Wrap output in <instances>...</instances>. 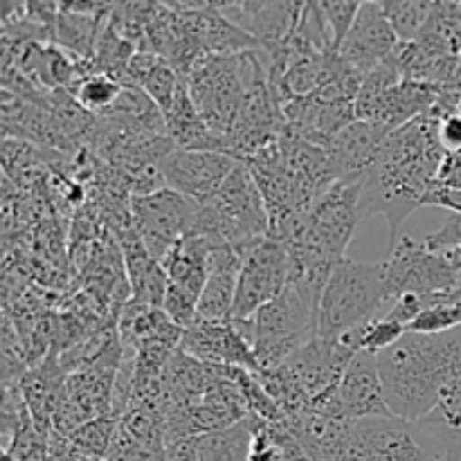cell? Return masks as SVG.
I'll list each match as a JSON object with an SVG mask.
<instances>
[{
    "label": "cell",
    "instance_id": "1",
    "mask_svg": "<svg viewBox=\"0 0 461 461\" xmlns=\"http://www.w3.org/2000/svg\"><path fill=\"white\" fill-rule=\"evenodd\" d=\"M439 117L423 115L387 135L376 160L360 180V219L383 214L390 225V250L399 228L435 187L446 151L437 138Z\"/></svg>",
    "mask_w": 461,
    "mask_h": 461
},
{
    "label": "cell",
    "instance_id": "2",
    "mask_svg": "<svg viewBox=\"0 0 461 461\" xmlns=\"http://www.w3.org/2000/svg\"><path fill=\"white\" fill-rule=\"evenodd\" d=\"M390 412L417 423L437 405L441 390L461 374V329L439 336L405 333L376 356Z\"/></svg>",
    "mask_w": 461,
    "mask_h": 461
},
{
    "label": "cell",
    "instance_id": "3",
    "mask_svg": "<svg viewBox=\"0 0 461 461\" xmlns=\"http://www.w3.org/2000/svg\"><path fill=\"white\" fill-rule=\"evenodd\" d=\"M385 264H363L349 257L338 261L324 284L318 306V338L340 340L345 333L381 318L392 306Z\"/></svg>",
    "mask_w": 461,
    "mask_h": 461
},
{
    "label": "cell",
    "instance_id": "4",
    "mask_svg": "<svg viewBox=\"0 0 461 461\" xmlns=\"http://www.w3.org/2000/svg\"><path fill=\"white\" fill-rule=\"evenodd\" d=\"M189 234H201L239 250H248L259 239L270 237L268 210L248 165L239 162L219 192L201 203Z\"/></svg>",
    "mask_w": 461,
    "mask_h": 461
},
{
    "label": "cell",
    "instance_id": "5",
    "mask_svg": "<svg viewBox=\"0 0 461 461\" xmlns=\"http://www.w3.org/2000/svg\"><path fill=\"white\" fill-rule=\"evenodd\" d=\"M187 90L212 133L225 142L248 90L241 54H210L201 59L189 72Z\"/></svg>",
    "mask_w": 461,
    "mask_h": 461
},
{
    "label": "cell",
    "instance_id": "6",
    "mask_svg": "<svg viewBox=\"0 0 461 461\" xmlns=\"http://www.w3.org/2000/svg\"><path fill=\"white\" fill-rule=\"evenodd\" d=\"M306 412L320 414V417L342 423L394 417L387 408L376 356L365 354V351L356 354L340 381L329 387L327 392H322L309 405Z\"/></svg>",
    "mask_w": 461,
    "mask_h": 461
},
{
    "label": "cell",
    "instance_id": "7",
    "mask_svg": "<svg viewBox=\"0 0 461 461\" xmlns=\"http://www.w3.org/2000/svg\"><path fill=\"white\" fill-rule=\"evenodd\" d=\"M201 203L165 187L147 196H133L131 201V219L135 232L142 239L149 255L162 264L171 248L187 237L196 221Z\"/></svg>",
    "mask_w": 461,
    "mask_h": 461
},
{
    "label": "cell",
    "instance_id": "8",
    "mask_svg": "<svg viewBox=\"0 0 461 461\" xmlns=\"http://www.w3.org/2000/svg\"><path fill=\"white\" fill-rule=\"evenodd\" d=\"M291 282V255L286 243L275 237L259 239L243 255L234 295L232 320H250L261 306L273 302Z\"/></svg>",
    "mask_w": 461,
    "mask_h": 461
},
{
    "label": "cell",
    "instance_id": "9",
    "mask_svg": "<svg viewBox=\"0 0 461 461\" xmlns=\"http://www.w3.org/2000/svg\"><path fill=\"white\" fill-rule=\"evenodd\" d=\"M383 264H385L392 300H399L401 295H439L461 282V273L446 261L441 252L428 250L421 239L417 241V239L401 237Z\"/></svg>",
    "mask_w": 461,
    "mask_h": 461
},
{
    "label": "cell",
    "instance_id": "10",
    "mask_svg": "<svg viewBox=\"0 0 461 461\" xmlns=\"http://www.w3.org/2000/svg\"><path fill=\"white\" fill-rule=\"evenodd\" d=\"M239 160L223 151H185L174 149L160 162L165 185L196 203H205L230 178Z\"/></svg>",
    "mask_w": 461,
    "mask_h": 461
},
{
    "label": "cell",
    "instance_id": "11",
    "mask_svg": "<svg viewBox=\"0 0 461 461\" xmlns=\"http://www.w3.org/2000/svg\"><path fill=\"white\" fill-rule=\"evenodd\" d=\"M180 351L189 358L212 367H237L259 372L255 351L246 338L239 333L234 322H207L198 318L183 331Z\"/></svg>",
    "mask_w": 461,
    "mask_h": 461
},
{
    "label": "cell",
    "instance_id": "12",
    "mask_svg": "<svg viewBox=\"0 0 461 461\" xmlns=\"http://www.w3.org/2000/svg\"><path fill=\"white\" fill-rule=\"evenodd\" d=\"M399 36L392 30L381 3H363L354 27L338 50V57L367 75L383 61H387L399 48Z\"/></svg>",
    "mask_w": 461,
    "mask_h": 461
},
{
    "label": "cell",
    "instance_id": "13",
    "mask_svg": "<svg viewBox=\"0 0 461 461\" xmlns=\"http://www.w3.org/2000/svg\"><path fill=\"white\" fill-rule=\"evenodd\" d=\"M390 133L392 131H387L385 126L365 120H356L354 124L342 129L324 147L336 180L360 183L369 167L374 165L383 142H385Z\"/></svg>",
    "mask_w": 461,
    "mask_h": 461
},
{
    "label": "cell",
    "instance_id": "14",
    "mask_svg": "<svg viewBox=\"0 0 461 461\" xmlns=\"http://www.w3.org/2000/svg\"><path fill=\"white\" fill-rule=\"evenodd\" d=\"M246 250L216 243L210 255V277L198 302V318L207 322H230L232 320L234 295H237L239 273H241Z\"/></svg>",
    "mask_w": 461,
    "mask_h": 461
},
{
    "label": "cell",
    "instance_id": "15",
    "mask_svg": "<svg viewBox=\"0 0 461 461\" xmlns=\"http://www.w3.org/2000/svg\"><path fill=\"white\" fill-rule=\"evenodd\" d=\"M214 246L212 239L201 234H187L180 239L160 264L167 273V286L201 302L203 288L210 277V255Z\"/></svg>",
    "mask_w": 461,
    "mask_h": 461
},
{
    "label": "cell",
    "instance_id": "16",
    "mask_svg": "<svg viewBox=\"0 0 461 461\" xmlns=\"http://www.w3.org/2000/svg\"><path fill=\"white\" fill-rule=\"evenodd\" d=\"M437 99H439V95H437L435 84L403 79L401 84L392 86L378 99L369 122H376V124L385 126L387 131L403 129L410 122L419 120L423 115H430Z\"/></svg>",
    "mask_w": 461,
    "mask_h": 461
},
{
    "label": "cell",
    "instance_id": "17",
    "mask_svg": "<svg viewBox=\"0 0 461 461\" xmlns=\"http://www.w3.org/2000/svg\"><path fill=\"white\" fill-rule=\"evenodd\" d=\"M417 423L446 457L461 455V374L441 390L432 412Z\"/></svg>",
    "mask_w": 461,
    "mask_h": 461
},
{
    "label": "cell",
    "instance_id": "18",
    "mask_svg": "<svg viewBox=\"0 0 461 461\" xmlns=\"http://www.w3.org/2000/svg\"><path fill=\"white\" fill-rule=\"evenodd\" d=\"M261 419L246 417L221 430L205 432L194 437L198 461H250L255 435L261 426Z\"/></svg>",
    "mask_w": 461,
    "mask_h": 461
},
{
    "label": "cell",
    "instance_id": "19",
    "mask_svg": "<svg viewBox=\"0 0 461 461\" xmlns=\"http://www.w3.org/2000/svg\"><path fill=\"white\" fill-rule=\"evenodd\" d=\"M113 9V7H111ZM108 9L102 16H88V14H77L61 9L57 18V25L52 30V39L59 45L72 52L75 57H79V61L90 63L95 57V48H97L99 34H102L104 27L99 25V21L111 14Z\"/></svg>",
    "mask_w": 461,
    "mask_h": 461
},
{
    "label": "cell",
    "instance_id": "20",
    "mask_svg": "<svg viewBox=\"0 0 461 461\" xmlns=\"http://www.w3.org/2000/svg\"><path fill=\"white\" fill-rule=\"evenodd\" d=\"M405 333H408V329H405L403 324L392 322V320L383 318L381 315V318L372 320V322L365 324V327L345 333L338 342L345 345L347 349L354 351V354L365 351V354L378 356L385 349H390V347H394Z\"/></svg>",
    "mask_w": 461,
    "mask_h": 461
},
{
    "label": "cell",
    "instance_id": "21",
    "mask_svg": "<svg viewBox=\"0 0 461 461\" xmlns=\"http://www.w3.org/2000/svg\"><path fill=\"white\" fill-rule=\"evenodd\" d=\"M381 7L401 43H412V41L421 39L432 14H435V3H392V0H385V3H381Z\"/></svg>",
    "mask_w": 461,
    "mask_h": 461
},
{
    "label": "cell",
    "instance_id": "22",
    "mask_svg": "<svg viewBox=\"0 0 461 461\" xmlns=\"http://www.w3.org/2000/svg\"><path fill=\"white\" fill-rule=\"evenodd\" d=\"M117 421L108 417H97L93 421L84 423L77 428L68 439H70L72 448L81 455L84 459H106L108 450H111L113 437H115Z\"/></svg>",
    "mask_w": 461,
    "mask_h": 461
},
{
    "label": "cell",
    "instance_id": "23",
    "mask_svg": "<svg viewBox=\"0 0 461 461\" xmlns=\"http://www.w3.org/2000/svg\"><path fill=\"white\" fill-rule=\"evenodd\" d=\"M122 88L124 84L108 75H99V72H93V75H86L84 79H79L75 84V99L79 102V106L84 111L90 113H106L111 111L113 104L117 102V97L122 95Z\"/></svg>",
    "mask_w": 461,
    "mask_h": 461
},
{
    "label": "cell",
    "instance_id": "24",
    "mask_svg": "<svg viewBox=\"0 0 461 461\" xmlns=\"http://www.w3.org/2000/svg\"><path fill=\"white\" fill-rule=\"evenodd\" d=\"M320 12H322L324 23L329 27V34H331V45L333 52L338 54L340 45L345 43L347 34L354 27L356 16H358L363 3H356V0H324V3H318Z\"/></svg>",
    "mask_w": 461,
    "mask_h": 461
},
{
    "label": "cell",
    "instance_id": "25",
    "mask_svg": "<svg viewBox=\"0 0 461 461\" xmlns=\"http://www.w3.org/2000/svg\"><path fill=\"white\" fill-rule=\"evenodd\" d=\"M461 329V306L457 304H430L414 318L408 333H426L439 336Z\"/></svg>",
    "mask_w": 461,
    "mask_h": 461
},
{
    "label": "cell",
    "instance_id": "26",
    "mask_svg": "<svg viewBox=\"0 0 461 461\" xmlns=\"http://www.w3.org/2000/svg\"><path fill=\"white\" fill-rule=\"evenodd\" d=\"M421 241L432 252H446L450 248L461 246V214H453V219L446 221V225L439 232L428 234Z\"/></svg>",
    "mask_w": 461,
    "mask_h": 461
},
{
    "label": "cell",
    "instance_id": "27",
    "mask_svg": "<svg viewBox=\"0 0 461 461\" xmlns=\"http://www.w3.org/2000/svg\"><path fill=\"white\" fill-rule=\"evenodd\" d=\"M437 117H439L437 138H439V144L446 151V156L461 153V113H446V115Z\"/></svg>",
    "mask_w": 461,
    "mask_h": 461
},
{
    "label": "cell",
    "instance_id": "28",
    "mask_svg": "<svg viewBox=\"0 0 461 461\" xmlns=\"http://www.w3.org/2000/svg\"><path fill=\"white\" fill-rule=\"evenodd\" d=\"M435 187L461 192V153H453V156L444 158L439 174H437Z\"/></svg>",
    "mask_w": 461,
    "mask_h": 461
},
{
    "label": "cell",
    "instance_id": "29",
    "mask_svg": "<svg viewBox=\"0 0 461 461\" xmlns=\"http://www.w3.org/2000/svg\"><path fill=\"white\" fill-rule=\"evenodd\" d=\"M165 461H198L196 444H194V437L187 439L174 441L165 448Z\"/></svg>",
    "mask_w": 461,
    "mask_h": 461
},
{
    "label": "cell",
    "instance_id": "30",
    "mask_svg": "<svg viewBox=\"0 0 461 461\" xmlns=\"http://www.w3.org/2000/svg\"><path fill=\"white\" fill-rule=\"evenodd\" d=\"M441 255L446 257V261H448V264L453 266V268L457 270V273H461V246H457V248H450V250L441 252Z\"/></svg>",
    "mask_w": 461,
    "mask_h": 461
},
{
    "label": "cell",
    "instance_id": "31",
    "mask_svg": "<svg viewBox=\"0 0 461 461\" xmlns=\"http://www.w3.org/2000/svg\"><path fill=\"white\" fill-rule=\"evenodd\" d=\"M86 461H95V459H86ZM99 461H106V459H99Z\"/></svg>",
    "mask_w": 461,
    "mask_h": 461
}]
</instances>
